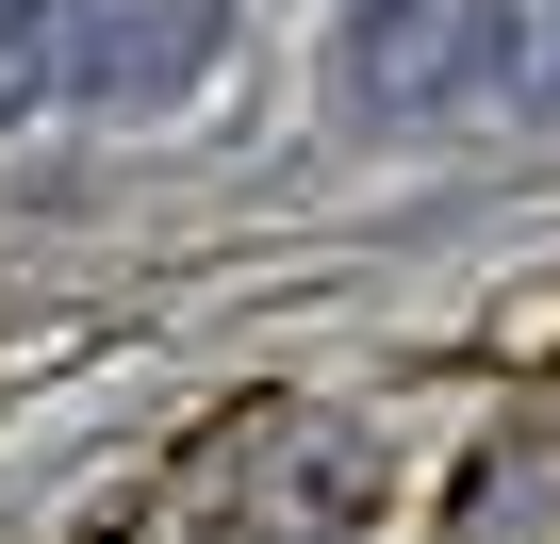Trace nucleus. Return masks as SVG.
<instances>
[{
  "instance_id": "nucleus-1",
  "label": "nucleus",
  "mask_w": 560,
  "mask_h": 544,
  "mask_svg": "<svg viewBox=\"0 0 560 544\" xmlns=\"http://www.w3.org/2000/svg\"><path fill=\"white\" fill-rule=\"evenodd\" d=\"M314 83L347 132H462L494 100V0H347Z\"/></svg>"
},
{
  "instance_id": "nucleus-2",
  "label": "nucleus",
  "mask_w": 560,
  "mask_h": 544,
  "mask_svg": "<svg viewBox=\"0 0 560 544\" xmlns=\"http://www.w3.org/2000/svg\"><path fill=\"white\" fill-rule=\"evenodd\" d=\"M198 495H214V544H363V511H380V445H363L347 413L264 396Z\"/></svg>"
},
{
  "instance_id": "nucleus-3",
  "label": "nucleus",
  "mask_w": 560,
  "mask_h": 544,
  "mask_svg": "<svg viewBox=\"0 0 560 544\" xmlns=\"http://www.w3.org/2000/svg\"><path fill=\"white\" fill-rule=\"evenodd\" d=\"M231 67V0H50V116H182Z\"/></svg>"
},
{
  "instance_id": "nucleus-4",
  "label": "nucleus",
  "mask_w": 560,
  "mask_h": 544,
  "mask_svg": "<svg viewBox=\"0 0 560 544\" xmlns=\"http://www.w3.org/2000/svg\"><path fill=\"white\" fill-rule=\"evenodd\" d=\"M494 116H560V0H494Z\"/></svg>"
},
{
  "instance_id": "nucleus-5",
  "label": "nucleus",
  "mask_w": 560,
  "mask_h": 544,
  "mask_svg": "<svg viewBox=\"0 0 560 544\" xmlns=\"http://www.w3.org/2000/svg\"><path fill=\"white\" fill-rule=\"evenodd\" d=\"M50 116V0H0V132Z\"/></svg>"
}]
</instances>
